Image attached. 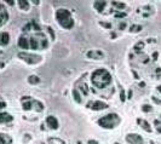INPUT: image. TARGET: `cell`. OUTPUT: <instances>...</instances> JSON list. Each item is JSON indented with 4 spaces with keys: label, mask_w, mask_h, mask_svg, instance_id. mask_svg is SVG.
<instances>
[{
    "label": "cell",
    "mask_w": 161,
    "mask_h": 144,
    "mask_svg": "<svg viewBox=\"0 0 161 144\" xmlns=\"http://www.w3.org/2000/svg\"><path fill=\"white\" fill-rule=\"evenodd\" d=\"M10 41V37L7 33H0V46L7 45Z\"/></svg>",
    "instance_id": "obj_15"
},
{
    "label": "cell",
    "mask_w": 161,
    "mask_h": 144,
    "mask_svg": "<svg viewBox=\"0 0 161 144\" xmlns=\"http://www.w3.org/2000/svg\"><path fill=\"white\" fill-rule=\"evenodd\" d=\"M6 107V103L5 102H0V109H1V108H5Z\"/></svg>",
    "instance_id": "obj_30"
},
{
    "label": "cell",
    "mask_w": 161,
    "mask_h": 144,
    "mask_svg": "<svg viewBox=\"0 0 161 144\" xmlns=\"http://www.w3.org/2000/svg\"><path fill=\"white\" fill-rule=\"evenodd\" d=\"M154 123H155V126H156V131L159 133H161V123H160V121L159 120H155Z\"/></svg>",
    "instance_id": "obj_25"
},
{
    "label": "cell",
    "mask_w": 161,
    "mask_h": 144,
    "mask_svg": "<svg viewBox=\"0 0 161 144\" xmlns=\"http://www.w3.org/2000/svg\"><path fill=\"white\" fill-rule=\"evenodd\" d=\"M88 144H98L96 141H93V139H91V141H88Z\"/></svg>",
    "instance_id": "obj_33"
},
{
    "label": "cell",
    "mask_w": 161,
    "mask_h": 144,
    "mask_svg": "<svg viewBox=\"0 0 161 144\" xmlns=\"http://www.w3.org/2000/svg\"><path fill=\"white\" fill-rule=\"evenodd\" d=\"M29 47H32L33 50H38V49H46L47 47V40L44 37V34L38 33L37 35L31 38V44Z\"/></svg>",
    "instance_id": "obj_4"
},
{
    "label": "cell",
    "mask_w": 161,
    "mask_h": 144,
    "mask_svg": "<svg viewBox=\"0 0 161 144\" xmlns=\"http://www.w3.org/2000/svg\"><path fill=\"white\" fill-rule=\"evenodd\" d=\"M49 144H65V143L62 139H59V138H50Z\"/></svg>",
    "instance_id": "obj_20"
},
{
    "label": "cell",
    "mask_w": 161,
    "mask_h": 144,
    "mask_svg": "<svg viewBox=\"0 0 161 144\" xmlns=\"http://www.w3.org/2000/svg\"><path fill=\"white\" fill-rule=\"evenodd\" d=\"M28 82H29V84L35 85V84H39L40 79H39V76H37V75H31V76L28 78Z\"/></svg>",
    "instance_id": "obj_18"
},
{
    "label": "cell",
    "mask_w": 161,
    "mask_h": 144,
    "mask_svg": "<svg viewBox=\"0 0 161 144\" xmlns=\"http://www.w3.org/2000/svg\"><path fill=\"white\" fill-rule=\"evenodd\" d=\"M160 117H161V115H160Z\"/></svg>",
    "instance_id": "obj_38"
},
{
    "label": "cell",
    "mask_w": 161,
    "mask_h": 144,
    "mask_svg": "<svg viewBox=\"0 0 161 144\" xmlns=\"http://www.w3.org/2000/svg\"><path fill=\"white\" fill-rule=\"evenodd\" d=\"M100 25H103V27L105 28H112V24H109V23H105V22H99Z\"/></svg>",
    "instance_id": "obj_27"
},
{
    "label": "cell",
    "mask_w": 161,
    "mask_h": 144,
    "mask_svg": "<svg viewBox=\"0 0 161 144\" xmlns=\"http://www.w3.org/2000/svg\"><path fill=\"white\" fill-rule=\"evenodd\" d=\"M142 110H143L144 113H150V111L153 110V107L149 105V104H143V105H142Z\"/></svg>",
    "instance_id": "obj_22"
},
{
    "label": "cell",
    "mask_w": 161,
    "mask_h": 144,
    "mask_svg": "<svg viewBox=\"0 0 161 144\" xmlns=\"http://www.w3.org/2000/svg\"><path fill=\"white\" fill-rule=\"evenodd\" d=\"M113 5H114V6H116L118 9H125V4H121V3L113 1Z\"/></svg>",
    "instance_id": "obj_24"
},
{
    "label": "cell",
    "mask_w": 161,
    "mask_h": 144,
    "mask_svg": "<svg viewBox=\"0 0 161 144\" xmlns=\"http://www.w3.org/2000/svg\"><path fill=\"white\" fill-rule=\"evenodd\" d=\"M12 143V138L5 135V133H0V144H11Z\"/></svg>",
    "instance_id": "obj_13"
},
{
    "label": "cell",
    "mask_w": 161,
    "mask_h": 144,
    "mask_svg": "<svg viewBox=\"0 0 161 144\" xmlns=\"http://www.w3.org/2000/svg\"><path fill=\"white\" fill-rule=\"evenodd\" d=\"M1 23H3V21H1V19H0V24H1Z\"/></svg>",
    "instance_id": "obj_36"
},
{
    "label": "cell",
    "mask_w": 161,
    "mask_h": 144,
    "mask_svg": "<svg viewBox=\"0 0 161 144\" xmlns=\"http://www.w3.org/2000/svg\"><path fill=\"white\" fill-rule=\"evenodd\" d=\"M73 96H74L75 102H78V103L81 102V96H80V93H79L78 90H73Z\"/></svg>",
    "instance_id": "obj_21"
},
{
    "label": "cell",
    "mask_w": 161,
    "mask_h": 144,
    "mask_svg": "<svg viewBox=\"0 0 161 144\" xmlns=\"http://www.w3.org/2000/svg\"><path fill=\"white\" fill-rule=\"evenodd\" d=\"M7 18H9V15L6 12V10H5L4 5L0 4V19H1L3 22H5V21H7Z\"/></svg>",
    "instance_id": "obj_16"
},
{
    "label": "cell",
    "mask_w": 161,
    "mask_h": 144,
    "mask_svg": "<svg viewBox=\"0 0 161 144\" xmlns=\"http://www.w3.org/2000/svg\"><path fill=\"white\" fill-rule=\"evenodd\" d=\"M120 99L121 102H125V91L122 89H120Z\"/></svg>",
    "instance_id": "obj_26"
},
{
    "label": "cell",
    "mask_w": 161,
    "mask_h": 144,
    "mask_svg": "<svg viewBox=\"0 0 161 144\" xmlns=\"http://www.w3.org/2000/svg\"><path fill=\"white\" fill-rule=\"evenodd\" d=\"M87 108H90V109H92V110H103L105 108H108V104L102 101H93V102L88 103Z\"/></svg>",
    "instance_id": "obj_7"
},
{
    "label": "cell",
    "mask_w": 161,
    "mask_h": 144,
    "mask_svg": "<svg viewBox=\"0 0 161 144\" xmlns=\"http://www.w3.org/2000/svg\"><path fill=\"white\" fill-rule=\"evenodd\" d=\"M126 141L130 144H144L143 137L137 135V133H130V135L126 136Z\"/></svg>",
    "instance_id": "obj_6"
},
{
    "label": "cell",
    "mask_w": 161,
    "mask_h": 144,
    "mask_svg": "<svg viewBox=\"0 0 161 144\" xmlns=\"http://www.w3.org/2000/svg\"><path fill=\"white\" fill-rule=\"evenodd\" d=\"M143 47H144V44L142 43V41H139V43H137L134 45V51L138 52V50H143Z\"/></svg>",
    "instance_id": "obj_23"
},
{
    "label": "cell",
    "mask_w": 161,
    "mask_h": 144,
    "mask_svg": "<svg viewBox=\"0 0 161 144\" xmlns=\"http://www.w3.org/2000/svg\"><path fill=\"white\" fill-rule=\"evenodd\" d=\"M139 30H142V25H139V24H133L130 27V32H132V33H137Z\"/></svg>",
    "instance_id": "obj_19"
},
{
    "label": "cell",
    "mask_w": 161,
    "mask_h": 144,
    "mask_svg": "<svg viewBox=\"0 0 161 144\" xmlns=\"http://www.w3.org/2000/svg\"><path fill=\"white\" fill-rule=\"evenodd\" d=\"M87 57L88 58H93V59H99L103 57V52L99 50H94V51H88L87 52Z\"/></svg>",
    "instance_id": "obj_9"
},
{
    "label": "cell",
    "mask_w": 161,
    "mask_h": 144,
    "mask_svg": "<svg viewBox=\"0 0 161 144\" xmlns=\"http://www.w3.org/2000/svg\"><path fill=\"white\" fill-rule=\"evenodd\" d=\"M13 120V116L7 114V113H0V123L11 122Z\"/></svg>",
    "instance_id": "obj_10"
},
{
    "label": "cell",
    "mask_w": 161,
    "mask_h": 144,
    "mask_svg": "<svg viewBox=\"0 0 161 144\" xmlns=\"http://www.w3.org/2000/svg\"><path fill=\"white\" fill-rule=\"evenodd\" d=\"M153 58H154V61H155V59L158 58V52H155V53L153 55Z\"/></svg>",
    "instance_id": "obj_34"
},
{
    "label": "cell",
    "mask_w": 161,
    "mask_h": 144,
    "mask_svg": "<svg viewBox=\"0 0 161 144\" xmlns=\"http://www.w3.org/2000/svg\"><path fill=\"white\" fill-rule=\"evenodd\" d=\"M153 101H154L155 103H156V104H161V101H160V99H158L156 97H153Z\"/></svg>",
    "instance_id": "obj_28"
},
{
    "label": "cell",
    "mask_w": 161,
    "mask_h": 144,
    "mask_svg": "<svg viewBox=\"0 0 161 144\" xmlns=\"http://www.w3.org/2000/svg\"><path fill=\"white\" fill-rule=\"evenodd\" d=\"M137 123L143 128L144 131L152 132V128H150V125H149V122H148V121H145V120H143V119H137Z\"/></svg>",
    "instance_id": "obj_11"
},
{
    "label": "cell",
    "mask_w": 161,
    "mask_h": 144,
    "mask_svg": "<svg viewBox=\"0 0 161 144\" xmlns=\"http://www.w3.org/2000/svg\"><path fill=\"white\" fill-rule=\"evenodd\" d=\"M120 116L118 114H108L103 117H100L98 120V125L102 126L103 128H108V130H112V128L116 127L119 123H120Z\"/></svg>",
    "instance_id": "obj_3"
},
{
    "label": "cell",
    "mask_w": 161,
    "mask_h": 144,
    "mask_svg": "<svg viewBox=\"0 0 161 144\" xmlns=\"http://www.w3.org/2000/svg\"><path fill=\"white\" fill-rule=\"evenodd\" d=\"M18 46L21 49H23V50H28L29 49V44H28V41H27V39L23 37H19V39H18Z\"/></svg>",
    "instance_id": "obj_12"
},
{
    "label": "cell",
    "mask_w": 161,
    "mask_h": 144,
    "mask_svg": "<svg viewBox=\"0 0 161 144\" xmlns=\"http://www.w3.org/2000/svg\"><path fill=\"white\" fill-rule=\"evenodd\" d=\"M93 6L98 12H103V10L107 6V1H94Z\"/></svg>",
    "instance_id": "obj_14"
},
{
    "label": "cell",
    "mask_w": 161,
    "mask_h": 144,
    "mask_svg": "<svg viewBox=\"0 0 161 144\" xmlns=\"http://www.w3.org/2000/svg\"><path fill=\"white\" fill-rule=\"evenodd\" d=\"M46 123L50 128H52V130H57L58 128V121L55 116H51V115L47 116L46 117Z\"/></svg>",
    "instance_id": "obj_8"
},
{
    "label": "cell",
    "mask_w": 161,
    "mask_h": 144,
    "mask_svg": "<svg viewBox=\"0 0 161 144\" xmlns=\"http://www.w3.org/2000/svg\"><path fill=\"white\" fill-rule=\"evenodd\" d=\"M18 57L22 58L24 62H27L29 64H35V63H39V62L41 61V56L34 55V53H27V52H19Z\"/></svg>",
    "instance_id": "obj_5"
},
{
    "label": "cell",
    "mask_w": 161,
    "mask_h": 144,
    "mask_svg": "<svg viewBox=\"0 0 161 144\" xmlns=\"http://www.w3.org/2000/svg\"><path fill=\"white\" fill-rule=\"evenodd\" d=\"M18 5H19V9L23 10V11H28L29 10V3L27 0H19Z\"/></svg>",
    "instance_id": "obj_17"
},
{
    "label": "cell",
    "mask_w": 161,
    "mask_h": 144,
    "mask_svg": "<svg viewBox=\"0 0 161 144\" xmlns=\"http://www.w3.org/2000/svg\"><path fill=\"white\" fill-rule=\"evenodd\" d=\"M125 27H126V23H124V22H122L121 24H120V25H119V28H120V29H124Z\"/></svg>",
    "instance_id": "obj_31"
},
{
    "label": "cell",
    "mask_w": 161,
    "mask_h": 144,
    "mask_svg": "<svg viewBox=\"0 0 161 144\" xmlns=\"http://www.w3.org/2000/svg\"><path fill=\"white\" fill-rule=\"evenodd\" d=\"M56 19L58 23L65 29H72L74 27V19L72 18V13L67 9H59L56 12Z\"/></svg>",
    "instance_id": "obj_2"
},
{
    "label": "cell",
    "mask_w": 161,
    "mask_h": 144,
    "mask_svg": "<svg viewBox=\"0 0 161 144\" xmlns=\"http://www.w3.org/2000/svg\"><path fill=\"white\" fill-rule=\"evenodd\" d=\"M91 81L97 89H105L112 82V75L105 69H97L92 73Z\"/></svg>",
    "instance_id": "obj_1"
},
{
    "label": "cell",
    "mask_w": 161,
    "mask_h": 144,
    "mask_svg": "<svg viewBox=\"0 0 161 144\" xmlns=\"http://www.w3.org/2000/svg\"><path fill=\"white\" fill-rule=\"evenodd\" d=\"M126 13H115V17H125Z\"/></svg>",
    "instance_id": "obj_29"
},
{
    "label": "cell",
    "mask_w": 161,
    "mask_h": 144,
    "mask_svg": "<svg viewBox=\"0 0 161 144\" xmlns=\"http://www.w3.org/2000/svg\"><path fill=\"white\" fill-rule=\"evenodd\" d=\"M114 144H119V143H114Z\"/></svg>",
    "instance_id": "obj_37"
},
{
    "label": "cell",
    "mask_w": 161,
    "mask_h": 144,
    "mask_svg": "<svg viewBox=\"0 0 161 144\" xmlns=\"http://www.w3.org/2000/svg\"><path fill=\"white\" fill-rule=\"evenodd\" d=\"M158 90H159V92H161V85H160V86L158 87Z\"/></svg>",
    "instance_id": "obj_35"
},
{
    "label": "cell",
    "mask_w": 161,
    "mask_h": 144,
    "mask_svg": "<svg viewBox=\"0 0 161 144\" xmlns=\"http://www.w3.org/2000/svg\"><path fill=\"white\" fill-rule=\"evenodd\" d=\"M6 3H7L9 5H13V4H15L13 0H6Z\"/></svg>",
    "instance_id": "obj_32"
}]
</instances>
